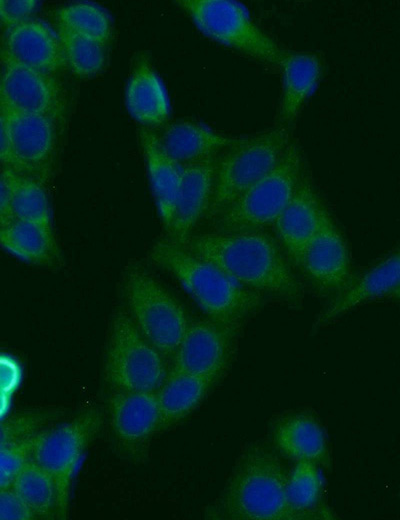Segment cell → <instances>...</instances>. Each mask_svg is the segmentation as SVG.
<instances>
[{"label":"cell","instance_id":"cell-1","mask_svg":"<svg viewBox=\"0 0 400 520\" xmlns=\"http://www.w3.org/2000/svg\"><path fill=\"white\" fill-rule=\"evenodd\" d=\"M214 264L240 285L297 304L302 287L283 248L265 230L215 232L191 236L182 245Z\"/></svg>","mask_w":400,"mask_h":520},{"label":"cell","instance_id":"cell-2","mask_svg":"<svg viewBox=\"0 0 400 520\" xmlns=\"http://www.w3.org/2000/svg\"><path fill=\"white\" fill-rule=\"evenodd\" d=\"M150 256L178 281L211 320L235 327L260 306V294L172 240L155 243Z\"/></svg>","mask_w":400,"mask_h":520},{"label":"cell","instance_id":"cell-3","mask_svg":"<svg viewBox=\"0 0 400 520\" xmlns=\"http://www.w3.org/2000/svg\"><path fill=\"white\" fill-rule=\"evenodd\" d=\"M289 473L278 456L262 445L239 458L219 504L223 518L298 520L288 501Z\"/></svg>","mask_w":400,"mask_h":520},{"label":"cell","instance_id":"cell-4","mask_svg":"<svg viewBox=\"0 0 400 520\" xmlns=\"http://www.w3.org/2000/svg\"><path fill=\"white\" fill-rule=\"evenodd\" d=\"M305 173L302 151L292 140L278 164L216 216L218 232L265 230L274 226Z\"/></svg>","mask_w":400,"mask_h":520},{"label":"cell","instance_id":"cell-5","mask_svg":"<svg viewBox=\"0 0 400 520\" xmlns=\"http://www.w3.org/2000/svg\"><path fill=\"white\" fill-rule=\"evenodd\" d=\"M291 141L290 131L277 126L234 138L216 161L209 214L217 216L266 176L278 164Z\"/></svg>","mask_w":400,"mask_h":520},{"label":"cell","instance_id":"cell-6","mask_svg":"<svg viewBox=\"0 0 400 520\" xmlns=\"http://www.w3.org/2000/svg\"><path fill=\"white\" fill-rule=\"evenodd\" d=\"M206 37L250 59L279 66L285 50L251 18L247 8L232 0H178Z\"/></svg>","mask_w":400,"mask_h":520},{"label":"cell","instance_id":"cell-7","mask_svg":"<svg viewBox=\"0 0 400 520\" xmlns=\"http://www.w3.org/2000/svg\"><path fill=\"white\" fill-rule=\"evenodd\" d=\"M130 317L163 356H174L189 321L183 306L148 271L134 265L125 275Z\"/></svg>","mask_w":400,"mask_h":520},{"label":"cell","instance_id":"cell-8","mask_svg":"<svg viewBox=\"0 0 400 520\" xmlns=\"http://www.w3.org/2000/svg\"><path fill=\"white\" fill-rule=\"evenodd\" d=\"M104 373L115 390L124 391L156 392L167 376L161 352L122 310L112 319Z\"/></svg>","mask_w":400,"mask_h":520},{"label":"cell","instance_id":"cell-9","mask_svg":"<svg viewBox=\"0 0 400 520\" xmlns=\"http://www.w3.org/2000/svg\"><path fill=\"white\" fill-rule=\"evenodd\" d=\"M101 426L96 409L34 436L32 458L52 477L56 487V513L65 518L73 477L80 460Z\"/></svg>","mask_w":400,"mask_h":520},{"label":"cell","instance_id":"cell-10","mask_svg":"<svg viewBox=\"0 0 400 520\" xmlns=\"http://www.w3.org/2000/svg\"><path fill=\"white\" fill-rule=\"evenodd\" d=\"M233 330L211 319L189 323L173 356V369L214 382L230 358Z\"/></svg>","mask_w":400,"mask_h":520},{"label":"cell","instance_id":"cell-11","mask_svg":"<svg viewBox=\"0 0 400 520\" xmlns=\"http://www.w3.org/2000/svg\"><path fill=\"white\" fill-rule=\"evenodd\" d=\"M297 268L322 296L335 299L351 285L348 249L333 221L313 238Z\"/></svg>","mask_w":400,"mask_h":520},{"label":"cell","instance_id":"cell-12","mask_svg":"<svg viewBox=\"0 0 400 520\" xmlns=\"http://www.w3.org/2000/svg\"><path fill=\"white\" fill-rule=\"evenodd\" d=\"M0 122L5 125L11 141L16 171L39 180L45 177L55 151V119L1 110Z\"/></svg>","mask_w":400,"mask_h":520},{"label":"cell","instance_id":"cell-13","mask_svg":"<svg viewBox=\"0 0 400 520\" xmlns=\"http://www.w3.org/2000/svg\"><path fill=\"white\" fill-rule=\"evenodd\" d=\"M2 61L1 110L55 119L63 105L62 89L56 78L11 61Z\"/></svg>","mask_w":400,"mask_h":520},{"label":"cell","instance_id":"cell-14","mask_svg":"<svg viewBox=\"0 0 400 520\" xmlns=\"http://www.w3.org/2000/svg\"><path fill=\"white\" fill-rule=\"evenodd\" d=\"M332 219L311 179L303 176L294 196L274 224L276 238L294 267L313 238Z\"/></svg>","mask_w":400,"mask_h":520},{"label":"cell","instance_id":"cell-15","mask_svg":"<svg viewBox=\"0 0 400 520\" xmlns=\"http://www.w3.org/2000/svg\"><path fill=\"white\" fill-rule=\"evenodd\" d=\"M107 407L113 433L127 451L142 448L162 423L154 391L115 390Z\"/></svg>","mask_w":400,"mask_h":520},{"label":"cell","instance_id":"cell-16","mask_svg":"<svg viewBox=\"0 0 400 520\" xmlns=\"http://www.w3.org/2000/svg\"><path fill=\"white\" fill-rule=\"evenodd\" d=\"M2 60L51 75L67 67L57 32L38 19L6 30Z\"/></svg>","mask_w":400,"mask_h":520},{"label":"cell","instance_id":"cell-17","mask_svg":"<svg viewBox=\"0 0 400 520\" xmlns=\"http://www.w3.org/2000/svg\"><path fill=\"white\" fill-rule=\"evenodd\" d=\"M216 159L185 166L169 227L172 241L183 245L194 227L209 210L215 184Z\"/></svg>","mask_w":400,"mask_h":520},{"label":"cell","instance_id":"cell-18","mask_svg":"<svg viewBox=\"0 0 400 520\" xmlns=\"http://www.w3.org/2000/svg\"><path fill=\"white\" fill-rule=\"evenodd\" d=\"M282 88L276 114L277 127L290 131L323 75L321 57L312 52H288L282 57Z\"/></svg>","mask_w":400,"mask_h":520},{"label":"cell","instance_id":"cell-19","mask_svg":"<svg viewBox=\"0 0 400 520\" xmlns=\"http://www.w3.org/2000/svg\"><path fill=\"white\" fill-rule=\"evenodd\" d=\"M271 437L276 449L287 459L328 466L325 433L313 416L305 413L286 415L274 424Z\"/></svg>","mask_w":400,"mask_h":520},{"label":"cell","instance_id":"cell-20","mask_svg":"<svg viewBox=\"0 0 400 520\" xmlns=\"http://www.w3.org/2000/svg\"><path fill=\"white\" fill-rule=\"evenodd\" d=\"M400 286V247L364 273L319 314L315 327L342 316L353 308L386 297Z\"/></svg>","mask_w":400,"mask_h":520},{"label":"cell","instance_id":"cell-21","mask_svg":"<svg viewBox=\"0 0 400 520\" xmlns=\"http://www.w3.org/2000/svg\"><path fill=\"white\" fill-rule=\"evenodd\" d=\"M158 138L164 152L182 168L215 158L234 139L187 120L169 124Z\"/></svg>","mask_w":400,"mask_h":520},{"label":"cell","instance_id":"cell-22","mask_svg":"<svg viewBox=\"0 0 400 520\" xmlns=\"http://www.w3.org/2000/svg\"><path fill=\"white\" fill-rule=\"evenodd\" d=\"M126 107L130 115L145 128L167 121L169 101L165 88L145 56L135 60L126 91Z\"/></svg>","mask_w":400,"mask_h":520},{"label":"cell","instance_id":"cell-23","mask_svg":"<svg viewBox=\"0 0 400 520\" xmlns=\"http://www.w3.org/2000/svg\"><path fill=\"white\" fill-rule=\"evenodd\" d=\"M147 174L162 224L168 231L181 180L182 167L163 150L158 135L148 128L138 132Z\"/></svg>","mask_w":400,"mask_h":520},{"label":"cell","instance_id":"cell-24","mask_svg":"<svg viewBox=\"0 0 400 520\" xmlns=\"http://www.w3.org/2000/svg\"><path fill=\"white\" fill-rule=\"evenodd\" d=\"M1 247L14 257L34 265H52L58 250L52 233L38 224L14 220L1 227Z\"/></svg>","mask_w":400,"mask_h":520},{"label":"cell","instance_id":"cell-25","mask_svg":"<svg viewBox=\"0 0 400 520\" xmlns=\"http://www.w3.org/2000/svg\"><path fill=\"white\" fill-rule=\"evenodd\" d=\"M210 385L202 378L172 368L156 391L161 426L172 425L196 409Z\"/></svg>","mask_w":400,"mask_h":520},{"label":"cell","instance_id":"cell-26","mask_svg":"<svg viewBox=\"0 0 400 520\" xmlns=\"http://www.w3.org/2000/svg\"><path fill=\"white\" fill-rule=\"evenodd\" d=\"M288 501L298 519H330L322 505V477L318 465L298 462L288 476Z\"/></svg>","mask_w":400,"mask_h":520},{"label":"cell","instance_id":"cell-27","mask_svg":"<svg viewBox=\"0 0 400 520\" xmlns=\"http://www.w3.org/2000/svg\"><path fill=\"white\" fill-rule=\"evenodd\" d=\"M11 488L35 517H48L56 509L55 483L49 473L33 459L19 472Z\"/></svg>","mask_w":400,"mask_h":520},{"label":"cell","instance_id":"cell-28","mask_svg":"<svg viewBox=\"0 0 400 520\" xmlns=\"http://www.w3.org/2000/svg\"><path fill=\"white\" fill-rule=\"evenodd\" d=\"M56 27L66 29L82 37L106 45L112 25L108 14L91 3H74L55 12Z\"/></svg>","mask_w":400,"mask_h":520},{"label":"cell","instance_id":"cell-29","mask_svg":"<svg viewBox=\"0 0 400 520\" xmlns=\"http://www.w3.org/2000/svg\"><path fill=\"white\" fill-rule=\"evenodd\" d=\"M11 210L14 220L27 221L51 229L48 196L42 182L20 175L13 193Z\"/></svg>","mask_w":400,"mask_h":520},{"label":"cell","instance_id":"cell-30","mask_svg":"<svg viewBox=\"0 0 400 520\" xmlns=\"http://www.w3.org/2000/svg\"><path fill=\"white\" fill-rule=\"evenodd\" d=\"M61 42L66 66L79 77L98 74L105 64L104 45L56 27Z\"/></svg>","mask_w":400,"mask_h":520},{"label":"cell","instance_id":"cell-31","mask_svg":"<svg viewBox=\"0 0 400 520\" xmlns=\"http://www.w3.org/2000/svg\"><path fill=\"white\" fill-rule=\"evenodd\" d=\"M34 436L1 445V489L10 488L16 476L23 469L26 463L31 460Z\"/></svg>","mask_w":400,"mask_h":520},{"label":"cell","instance_id":"cell-32","mask_svg":"<svg viewBox=\"0 0 400 520\" xmlns=\"http://www.w3.org/2000/svg\"><path fill=\"white\" fill-rule=\"evenodd\" d=\"M38 6L35 0H1L0 19L2 26L8 30L31 18Z\"/></svg>","mask_w":400,"mask_h":520},{"label":"cell","instance_id":"cell-33","mask_svg":"<svg viewBox=\"0 0 400 520\" xmlns=\"http://www.w3.org/2000/svg\"><path fill=\"white\" fill-rule=\"evenodd\" d=\"M44 421L43 415L33 414L3 422L1 445L34 436L33 431Z\"/></svg>","mask_w":400,"mask_h":520},{"label":"cell","instance_id":"cell-34","mask_svg":"<svg viewBox=\"0 0 400 520\" xmlns=\"http://www.w3.org/2000/svg\"><path fill=\"white\" fill-rule=\"evenodd\" d=\"M21 174L13 169L1 167L0 174V222L4 227L14 221L11 202L17 180Z\"/></svg>","mask_w":400,"mask_h":520},{"label":"cell","instance_id":"cell-35","mask_svg":"<svg viewBox=\"0 0 400 520\" xmlns=\"http://www.w3.org/2000/svg\"><path fill=\"white\" fill-rule=\"evenodd\" d=\"M35 515L18 494L10 487L1 489L0 518L3 520H30Z\"/></svg>","mask_w":400,"mask_h":520},{"label":"cell","instance_id":"cell-36","mask_svg":"<svg viewBox=\"0 0 400 520\" xmlns=\"http://www.w3.org/2000/svg\"><path fill=\"white\" fill-rule=\"evenodd\" d=\"M1 124V144H0V160L2 167L10 168L16 171V161L13 154L11 141L5 125ZM17 172V171H16Z\"/></svg>","mask_w":400,"mask_h":520},{"label":"cell","instance_id":"cell-37","mask_svg":"<svg viewBox=\"0 0 400 520\" xmlns=\"http://www.w3.org/2000/svg\"><path fill=\"white\" fill-rule=\"evenodd\" d=\"M387 298L400 301V286L386 296Z\"/></svg>","mask_w":400,"mask_h":520}]
</instances>
